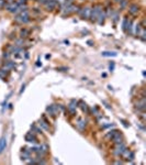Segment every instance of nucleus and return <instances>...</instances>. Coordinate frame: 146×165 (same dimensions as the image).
Instances as JSON below:
<instances>
[{
  "instance_id": "cd10ccee",
  "label": "nucleus",
  "mask_w": 146,
  "mask_h": 165,
  "mask_svg": "<svg viewBox=\"0 0 146 165\" xmlns=\"http://www.w3.org/2000/svg\"><path fill=\"white\" fill-rule=\"evenodd\" d=\"M121 1H122V0H114V2H117V3H120Z\"/></svg>"
},
{
  "instance_id": "a878e982",
  "label": "nucleus",
  "mask_w": 146,
  "mask_h": 165,
  "mask_svg": "<svg viewBox=\"0 0 146 165\" xmlns=\"http://www.w3.org/2000/svg\"><path fill=\"white\" fill-rule=\"evenodd\" d=\"M109 68H110V71H113V69H114V63H110V65H109Z\"/></svg>"
},
{
  "instance_id": "412c9836",
  "label": "nucleus",
  "mask_w": 146,
  "mask_h": 165,
  "mask_svg": "<svg viewBox=\"0 0 146 165\" xmlns=\"http://www.w3.org/2000/svg\"><path fill=\"white\" fill-rule=\"evenodd\" d=\"M116 132H119V131H117V130H115V129H114V130H111V131H110V132H109V133L107 134V137H108V138H112L113 135H114V134L116 133Z\"/></svg>"
},
{
  "instance_id": "ddd939ff",
  "label": "nucleus",
  "mask_w": 146,
  "mask_h": 165,
  "mask_svg": "<svg viewBox=\"0 0 146 165\" xmlns=\"http://www.w3.org/2000/svg\"><path fill=\"white\" fill-rule=\"evenodd\" d=\"M107 18V15H105V12H104V10L102 9L101 10V12L99 13V15H98V18H97V21H98V23L99 24H103V22H104V19Z\"/></svg>"
},
{
  "instance_id": "6ab92c4d",
  "label": "nucleus",
  "mask_w": 146,
  "mask_h": 165,
  "mask_svg": "<svg viewBox=\"0 0 146 165\" xmlns=\"http://www.w3.org/2000/svg\"><path fill=\"white\" fill-rule=\"evenodd\" d=\"M40 126H41L43 129H45V130H48V126H47V121L44 120V118H42L41 120H40Z\"/></svg>"
},
{
  "instance_id": "f03ea898",
  "label": "nucleus",
  "mask_w": 146,
  "mask_h": 165,
  "mask_svg": "<svg viewBox=\"0 0 146 165\" xmlns=\"http://www.w3.org/2000/svg\"><path fill=\"white\" fill-rule=\"evenodd\" d=\"M102 9L103 8H102V6H101L100 3L95 5L94 7H92V9H90V16H89V19H90L92 22L97 21V18H98V15H99V13L101 12Z\"/></svg>"
},
{
  "instance_id": "f3484780",
  "label": "nucleus",
  "mask_w": 146,
  "mask_h": 165,
  "mask_svg": "<svg viewBox=\"0 0 146 165\" xmlns=\"http://www.w3.org/2000/svg\"><path fill=\"white\" fill-rule=\"evenodd\" d=\"M101 55H102V56H104V57H114V56H116L117 54H116V53L115 52H102V53H101Z\"/></svg>"
},
{
  "instance_id": "a211bd4d",
  "label": "nucleus",
  "mask_w": 146,
  "mask_h": 165,
  "mask_svg": "<svg viewBox=\"0 0 146 165\" xmlns=\"http://www.w3.org/2000/svg\"><path fill=\"white\" fill-rule=\"evenodd\" d=\"M14 66H15V64H14V62H11V61H7L6 63H5V68H7V69L13 68Z\"/></svg>"
},
{
  "instance_id": "f257e3e1",
  "label": "nucleus",
  "mask_w": 146,
  "mask_h": 165,
  "mask_svg": "<svg viewBox=\"0 0 146 165\" xmlns=\"http://www.w3.org/2000/svg\"><path fill=\"white\" fill-rule=\"evenodd\" d=\"M14 21L18 22L20 24H24V23H28L30 21V14L28 10H24V11H21L19 14L15 15L14 18Z\"/></svg>"
},
{
  "instance_id": "c85d7f7f",
  "label": "nucleus",
  "mask_w": 146,
  "mask_h": 165,
  "mask_svg": "<svg viewBox=\"0 0 146 165\" xmlns=\"http://www.w3.org/2000/svg\"><path fill=\"white\" fill-rule=\"evenodd\" d=\"M13 0H6V2H12Z\"/></svg>"
},
{
  "instance_id": "39448f33",
  "label": "nucleus",
  "mask_w": 146,
  "mask_h": 165,
  "mask_svg": "<svg viewBox=\"0 0 146 165\" xmlns=\"http://www.w3.org/2000/svg\"><path fill=\"white\" fill-rule=\"evenodd\" d=\"M78 13H79L80 16H81V19L87 20V19H89V16H90V8L84 7L80 10H78Z\"/></svg>"
},
{
  "instance_id": "4be33fe9",
  "label": "nucleus",
  "mask_w": 146,
  "mask_h": 165,
  "mask_svg": "<svg viewBox=\"0 0 146 165\" xmlns=\"http://www.w3.org/2000/svg\"><path fill=\"white\" fill-rule=\"evenodd\" d=\"M80 107H81V109H83V111H88V107H87V105L86 104H84L83 101H80Z\"/></svg>"
},
{
  "instance_id": "5701e85b",
  "label": "nucleus",
  "mask_w": 146,
  "mask_h": 165,
  "mask_svg": "<svg viewBox=\"0 0 146 165\" xmlns=\"http://www.w3.org/2000/svg\"><path fill=\"white\" fill-rule=\"evenodd\" d=\"M72 2H74V0H65L64 7H67V6H69V5H72Z\"/></svg>"
},
{
  "instance_id": "2eb2a0df",
  "label": "nucleus",
  "mask_w": 146,
  "mask_h": 165,
  "mask_svg": "<svg viewBox=\"0 0 146 165\" xmlns=\"http://www.w3.org/2000/svg\"><path fill=\"white\" fill-rule=\"evenodd\" d=\"M86 123H87L86 120H83V119H78V121H77V127H78L79 129L84 130L85 128H86Z\"/></svg>"
},
{
  "instance_id": "b1692460",
  "label": "nucleus",
  "mask_w": 146,
  "mask_h": 165,
  "mask_svg": "<svg viewBox=\"0 0 146 165\" xmlns=\"http://www.w3.org/2000/svg\"><path fill=\"white\" fill-rule=\"evenodd\" d=\"M15 43H17V44H15V45H17V46H21V45L24 43V41H23L22 39H20V40H18Z\"/></svg>"
},
{
  "instance_id": "0eeeda50",
  "label": "nucleus",
  "mask_w": 146,
  "mask_h": 165,
  "mask_svg": "<svg viewBox=\"0 0 146 165\" xmlns=\"http://www.w3.org/2000/svg\"><path fill=\"white\" fill-rule=\"evenodd\" d=\"M74 12H78V7L75 6V5H69V6L64 8V15L74 13Z\"/></svg>"
},
{
  "instance_id": "423d86ee",
  "label": "nucleus",
  "mask_w": 146,
  "mask_h": 165,
  "mask_svg": "<svg viewBox=\"0 0 146 165\" xmlns=\"http://www.w3.org/2000/svg\"><path fill=\"white\" fill-rule=\"evenodd\" d=\"M46 111L48 113H50L51 116H53V117H55V116H57V113L59 112V107L58 105H52V106H48L46 108Z\"/></svg>"
},
{
  "instance_id": "dca6fc26",
  "label": "nucleus",
  "mask_w": 146,
  "mask_h": 165,
  "mask_svg": "<svg viewBox=\"0 0 146 165\" xmlns=\"http://www.w3.org/2000/svg\"><path fill=\"white\" fill-rule=\"evenodd\" d=\"M8 73H9V69H7V68H1L0 69V78H1V79H5L6 78V76L8 75Z\"/></svg>"
},
{
  "instance_id": "aec40b11",
  "label": "nucleus",
  "mask_w": 146,
  "mask_h": 165,
  "mask_svg": "<svg viewBox=\"0 0 146 165\" xmlns=\"http://www.w3.org/2000/svg\"><path fill=\"white\" fill-rule=\"evenodd\" d=\"M28 34H29V30H26V29H23L20 32V36L21 38H25V36H28Z\"/></svg>"
},
{
  "instance_id": "f8f14e48",
  "label": "nucleus",
  "mask_w": 146,
  "mask_h": 165,
  "mask_svg": "<svg viewBox=\"0 0 146 165\" xmlns=\"http://www.w3.org/2000/svg\"><path fill=\"white\" fill-rule=\"evenodd\" d=\"M76 108H77V101L76 100H71L69 106H68V110L70 111L71 114H75L76 113Z\"/></svg>"
},
{
  "instance_id": "6e6552de",
  "label": "nucleus",
  "mask_w": 146,
  "mask_h": 165,
  "mask_svg": "<svg viewBox=\"0 0 146 165\" xmlns=\"http://www.w3.org/2000/svg\"><path fill=\"white\" fill-rule=\"evenodd\" d=\"M126 150V147L123 144V142L121 143H116V147H115V151H114V154L115 155H122L124 154V151Z\"/></svg>"
},
{
  "instance_id": "bb28decb",
  "label": "nucleus",
  "mask_w": 146,
  "mask_h": 165,
  "mask_svg": "<svg viewBox=\"0 0 146 165\" xmlns=\"http://www.w3.org/2000/svg\"><path fill=\"white\" fill-rule=\"evenodd\" d=\"M24 88H25V86H22V87H21V90H20V94H22V92H23V90H24Z\"/></svg>"
},
{
  "instance_id": "9b49d317",
  "label": "nucleus",
  "mask_w": 146,
  "mask_h": 165,
  "mask_svg": "<svg viewBox=\"0 0 146 165\" xmlns=\"http://www.w3.org/2000/svg\"><path fill=\"white\" fill-rule=\"evenodd\" d=\"M6 148H7V139H6V137H2L0 139V154H1Z\"/></svg>"
},
{
  "instance_id": "393cba45",
  "label": "nucleus",
  "mask_w": 146,
  "mask_h": 165,
  "mask_svg": "<svg viewBox=\"0 0 146 165\" xmlns=\"http://www.w3.org/2000/svg\"><path fill=\"white\" fill-rule=\"evenodd\" d=\"M3 57H5V59H9L10 57V52H5L3 53Z\"/></svg>"
},
{
  "instance_id": "20e7f679",
  "label": "nucleus",
  "mask_w": 146,
  "mask_h": 165,
  "mask_svg": "<svg viewBox=\"0 0 146 165\" xmlns=\"http://www.w3.org/2000/svg\"><path fill=\"white\" fill-rule=\"evenodd\" d=\"M44 3H45L46 9L50 10V11L54 10V9H56L57 7H59V3H58L57 0H46V1L44 2Z\"/></svg>"
},
{
  "instance_id": "4468645a",
  "label": "nucleus",
  "mask_w": 146,
  "mask_h": 165,
  "mask_svg": "<svg viewBox=\"0 0 146 165\" xmlns=\"http://www.w3.org/2000/svg\"><path fill=\"white\" fill-rule=\"evenodd\" d=\"M139 9H140V8H139V6H137V5H132L131 7L129 8V13L132 14V15H135L137 12H139Z\"/></svg>"
},
{
  "instance_id": "7ed1b4c3",
  "label": "nucleus",
  "mask_w": 146,
  "mask_h": 165,
  "mask_svg": "<svg viewBox=\"0 0 146 165\" xmlns=\"http://www.w3.org/2000/svg\"><path fill=\"white\" fill-rule=\"evenodd\" d=\"M3 7H5L9 12H11V13H18V12H19V9H18L19 3L18 2H14V1L8 2L7 5H5Z\"/></svg>"
},
{
  "instance_id": "1a4fd4ad",
  "label": "nucleus",
  "mask_w": 146,
  "mask_h": 165,
  "mask_svg": "<svg viewBox=\"0 0 146 165\" xmlns=\"http://www.w3.org/2000/svg\"><path fill=\"white\" fill-rule=\"evenodd\" d=\"M24 139H25L26 142H30V143H35L36 141H38V139H36L35 134L33 133V132H29V133H26L25 137H24Z\"/></svg>"
},
{
  "instance_id": "9d476101",
  "label": "nucleus",
  "mask_w": 146,
  "mask_h": 165,
  "mask_svg": "<svg viewBox=\"0 0 146 165\" xmlns=\"http://www.w3.org/2000/svg\"><path fill=\"white\" fill-rule=\"evenodd\" d=\"M145 107H146V101H145V98L143 97V98H142L141 100L136 104V108H137V110H140V111H142V112H143V111L145 110Z\"/></svg>"
}]
</instances>
